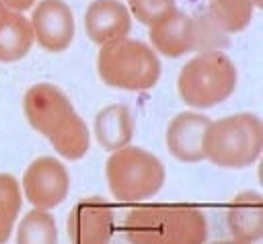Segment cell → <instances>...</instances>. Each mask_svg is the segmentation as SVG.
<instances>
[{
	"instance_id": "1",
	"label": "cell",
	"mask_w": 263,
	"mask_h": 244,
	"mask_svg": "<svg viewBox=\"0 0 263 244\" xmlns=\"http://www.w3.org/2000/svg\"><path fill=\"white\" fill-rule=\"evenodd\" d=\"M29 125L39 132L60 156L81 160L90 148V134L64 92L50 82L33 84L23 99Z\"/></svg>"
},
{
	"instance_id": "2",
	"label": "cell",
	"mask_w": 263,
	"mask_h": 244,
	"mask_svg": "<svg viewBox=\"0 0 263 244\" xmlns=\"http://www.w3.org/2000/svg\"><path fill=\"white\" fill-rule=\"evenodd\" d=\"M123 236L130 244H204L208 222L193 205H144L125 216Z\"/></svg>"
},
{
	"instance_id": "3",
	"label": "cell",
	"mask_w": 263,
	"mask_h": 244,
	"mask_svg": "<svg viewBox=\"0 0 263 244\" xmlns=\"http://www.w3.org/2000/svg\"><path fill=\"white\" fill-rule=\"evenodd\" d=\"M263 127L253 113H236L210 121L204 136V156L222 168H247L261 156Z\"/></svg>"
},
{
	"instance_id": "4",
	"label": "cell",
	"mask_w": 263,
	"mask_h": 244,
	"mask_svg": "<svg viewBox=\"0 0 263 244\" xmlns=\"http://www.w3.org/2000/svg\"><path fill=\"white\" fill-rule=\"evenodd\" d=\"M236 88V66L220 50L200 52L181 68L177 90L193 109H210L224 103Z\"/></svg>"
},
{
	"instance_id": "5",
	"label": "cell",
	"mask_w": 263,
	"mask_h": 244,
	"mask_svg": "<svg viewBox=\"0 0 263 244\" xmlns=\"http://www.w3.org/2000/svg\"><path fill=\"white\" fill-rule=\"evenodd\" d=\"M97 70L107 86L121 90H148L161 78L156 52L150 50V45L130 37L101 45Z\"/></svg>"
},
{
	"instance_id": "6",
	"label": "cell",
	"mask_w": 263,
	"mask_h": 244,
	"mask_svg": "<svg viewBox=\"0 0 263 244\" xmlns=\"http://www.w3.org/2000/svg\"><path fill=\"white\" fill-rule=\"evenodd\" d=\"M105 177L116 199L142 201L163 189L167 174L154 154L138 146H123L109 156Z\"/></svg>"
},
{
	"instance_id": "7",
	"label": "cell",
	"mask_w": 263,
	"mask_h": 244,
	"mask_svg": "<svg viewBox=\"0 0 263 244\" xmlns=\"http://www.w3.org/2000/svg\"><path fill=\"white\" fill-rule=\"evenodd\" d=\"M70 191V174L60 160L41 156L33 160L23 174V195L37 209H54Z\"/></svg>"
},
{
	"instance_id": "8",
	"label": "cell",
	"mask_w": 263,
	"mask_h": 244,
	"mask_svg": "<svg viewBox=\"0 0 263 244\" xmlns=\"http://www.w3.org/2000/svg\"><path fill=\"white\" fill-rule=\"evenodd\" d=\"M33 39L45 52H64L70 48L76 33L72 8L64 0H39L29 19Z\"/></svg>"
},
{
	"instance_id": "9",
	"label": "cell",
	"mask_w": 263,
	"mask_h": 244,
	"mask_svg": "<svg viewBox=\"0 0 263 244\" xmlns=\"http://www.w3.org/2000/svg\"><path fill=\"white\" fill-rule=\"evenodd\" d=\"M72 244H109L113 236V209L101 197L78 201L68 216Z\"/></svg>"
},
{
	"instance_id": "10",
	"label": "cell",
	"mask_w": 263,
	"mask_h": 244,
	"mask_svg": "<svg viewBox=\"0 0 263 244\" xmlns=\"http://www.w3.org/2000/svg\"><path fill=\"white\" fill-rule=\"evenodd\" d=\"M148 27H150V43L158 54L167 57H181L189 52H198L196 15H187L175 8Z\"/></svg>"
},
{
	"instance_id": "11",
	"label": "cell",
	"mask_w": 263,
	"mask_h": 244,
	"mask_svg": "<svg viewBox=\"0 0 263 244\" xmlns=\"http://www.w3.org/2000/svg\"><path fill=\"white\" fill-rule=\"evenodd\" d=\"M210 117L196 111L179 113L167 127V148L181 162L204 160V136L210 125Z\"/></svg>"
},
{
	"instance_id": "12",
	"label": "cell",
	"mask_w": 263,
	"mask_h": 244,
	"mask_svg": "<svg viewBox=\"0 0 263 244\" xmlns=\"http://www.w3.org/2000/svg\"><path fill=\"white\" fill-rule=\"evenodd\" d=\"M132 29V15L119 0H93L85 13V31L90 41L105 45L128 37Z\"/></svg>"
},
{
	"instance_id": "13",
	"label": "cell",
	"mask_w": 263,
	"mask_h": 244,
	"mask_svg": "<svg viewBox=\"0 0 263 244\" xmlns=\"http://www.w3.org/2000/svg\"><path fill=\"white\" fill-rule=\"evenodd\" d=\"M226 224L233 238L243 242H257L263 234V207L257 191H243L226 209Z\"/></svg>"
},
{
	"instance_id": "14",
	"label": "cell",
	"mask_w": 263,
	"mask_h": 244,
	"mask_svg": "<svg viewBox=\"0 0 263 244\" xmlns=\"http://www.w3.org/2000/svg\"><path fill=\"white\" fill-rule=\"evenodd\" d=\"M136 130L132 111L125 105H109L95 117V136L101 148L116 152V150L130 146Z\"/></svg>"
},
{
	"instance_id": "15",
	"label": "cell",
	"mask_w": 263,
	"mask_h": 244,
	"mask_svg": "<svg viewBox=\"0 0 263 244\" xmlns=\"http://www.w3.org/2000/svg\"><path fill=\"white\" fill-rule=\"evenodd\" d=\"M33 31L29 19L23 13L10 10L8 17L0 23V62L10 64L23 60L33 48Z\"/></svg>"
},
{
	"instance_id": "16",
	"label": "cell",
	"mask_w": 263,
	"mask_h": 244,
	"mask_svg": "<svg viewBox=\"0 0 263 244\" xmlns=\"http://www.w3.org/2000/svg\"><path fill=\"white\" fill-rule=\"evenodd\" d=\"M261 6V0H210L208 15L231 35L249 27L253 10Z\"/></svg>"
},
{
	"instance_id": "17",
	"label": "cell",
	"mask_w": 263,
	"mask_h": 244,
	"mask_svg": "<svg viewBox=\"0 0 263 244\" xmlns=\"http://www.w3.org/2000/svg\"><path fill=\"white\" fill-rule=\"evenodd\" d=\"M17 244H58L56 219L48 209L33 207L23 216L17 230Z\"/></svg>"
},
{
	"instance_id": "18",
	"label": "cell",
	"mask_w": 263,
	"mask_h": 244,
	"mask_svg": "<svg viewBox=\"0 0 263 244\" xmlns=\"http://www.w3.org/2000/svg\"><path fill=\"white\" fill-rule=\"evenodd\" d=\"M23 191L13 174L0 172V244H4L15 230L21 212Z\"/></svg>"
},
{
	"instance_id": "19",
	"label": "cell",
	"mask_w": 263,
	"mask_h": 244,
	"mask_svg": "<svg viewBox=\"0 0 263 244\" xmlns=\"http://www.w3.org/2000/svg\"><path fill=\"white\" fill-rule=\"evenodd\" d=\"M177 8V0H128L130 15L142 25H152L156 19Z\"/></svg>"
},
{
	"instance_id": "20",
	"label": "cell",
	"mask_w": 263,
	"mask_h": 244,
	"mask_svg": "<svg viewBox=\"0 0 263 244\" xmlns=\"http://www.w3.org/2000/svg\"><path fill=\"white\" fill-rule=\"evenodd\" d=\"M2 2H4L10 10H17V13H25V10L33 8L35 0H2Z\"/></svg>"
},
{
	"instance_id": "21",
	"label": "cell",
	"mask_w": 263,
	"mask_h": 244,
	"mask_svg": "<svg viewBox=\"0 0 263 244\" xmlns=\"http://www.w3.org/2000/svg\"><path fill=\"white\" fill-rule=\"evenodd\" d=\"M8 13H10V8H8V6L2 2V0H0V23H2V21L8 17Z\"/></svg>"
},
{
	"instance_id": "22",
	"label": "cell",
	"mask_w": 263,
	"mask_h": 244,
	"mask_svg": "<svg viewBox=\"0 0 263 244\" xmlns=\"http://www.w3.org/2000/svg\"><path fill=\"white\" fill-rule=\"evenodd\" d=\"M214 244H251V242H243V240L233 238V240H222V242H214Z\"/></svg>"
}]
</instances>
